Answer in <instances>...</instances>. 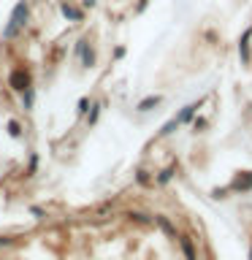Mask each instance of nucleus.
Instances as JSON below:
<instances>
[{
  "instance_id": "nucleus-1",
  "label": "nucleus",
  "mask_w": 252,
  "mask_h": 260,
  "mask_svg": "<svg viewBox=\"0 0 252 260\" xmlns=\"http://www.w3.org/2000/svg\"><path fill=\"white\" fill-rule=\"evenodd\" d=\"M27 19H30V6H27V0H19V3L14 6L11 16H8V24L3 27V38L11 41L16 32H19L24 24H27Z\"/></svg>"
},
{
  "instance_id": "nucleus-2",
  "label": "nucleus",
  "mask_w": 252,
  "mask_h": 260,
  "mask_svg": "<svg viewBox=\"0 0 252 260\" xmlns=\"http://www.w3.org/2000/svg\"><path fill=\"white\" fill-rule=\"evenodd\" d=\"M8 87L16 89V92H24L27 87H33V81H30V71H24V68H14V71H11V76H8Z\"/></svg>"
},
{
  "instance_id": "nucleus-3",
  "label": "nucleus",
  "mask_w": 252,
  "mask_h": 260,
  "mask_svg": "<svg viewBox=\"0 0 252 260\" xmlns=\"http://www.w3.org/2000/svg\"><path fill=\"white\" fill-rule=\"evenodd\" d=\"M76 54L81 57V62H84L87 68H89V65H95V52L89 49V41L87 38H81L79 44H76Z\"/></svg>"
},
{
  "instance_id": "nucleus-4",
  "label": "nucleus",
  "mask_w": 252,
  "mask_h": 260,
  "mask_svg": "<svg viewBox=\"0 0 252 260\" xmlns=\"http://www.w3.org/2000/svg\"><path fill=\"white\" fill-rule=\"evenodd\" d=\"M60 11H62L65 19H71V22H81V19H84V11L76 8L73 3H68V0H60Z\"/></svg>"
},
{
  "instance_id": "nucleus-5",
  "label": "nucleus",
  "mask_w": 252,
  "mask_h": 260,
  "mask_svg": "<svg viewBox=\"0 0 252 260\" xmlns=\"http://www.w3.org/2000/svg\"><path fill=\"white\" fill-rule=\"evenodd\" d=\"M231 190H236V192H247V190H252V171H244V174H239L231 182Z\"/></svg>"
},
{
  "instance_id": "nucleus-6",
  "label": "nucleus",
  "mask_w": 252,
  "mask_h": 260,
  "mask_svg": "<svg viewBox=\"0 0 252 260\" xmlns=\"http://www.w3.org/2000/svg\"><path fill=\"white\" fill-rule=\"evenodd\" d=\"M198 106H201V101H198V103H190V106H184V109H182V111H179L176 117H174V122H176V125H184V122H193L195 111H198Z\"/></svg>"
},
{
  "instance_id": "nucleus-7",
  "label": "nucleus",
  "mask_w": 252,
  "mask_h": 260,
  "mask_svg": "<svg viewBox=\"0 0 252 260\" xmlns=\"http://www.w3.org/2000/svg\"><path fill=\"white\" fill-rule=\"evenodd\" d=\"M249 36H252V27L244 30V36H241V41H239V52H241V60H244V62H249Z\"/></svg>"
},
{
  "instance_id": "nucleus-8",
  "label": "nucleus",
  "mask_w": 252,
  "mask_h": 260,
  "mask_svg": "<svg viewBox=\"0 0 252 260\" xmlns=\"http://www.w3.org/2000/svg\"><path fill=\"white\" fill-rule=\"evenodd\" d=\"M33 101H36V89H33V87H27V89L22 92V109H24V111H27V109H33Z\"/></svg>"
},
{
  "instance_id": "nucleus-9",
  "label": "nucleus",
  "mask_w": 252,
  "mask_h": 260,
  "mask_svg": "<svg viewBox=\"0 0 252 260\" xmlns=\"http://www.w3.org/2000/svg\"><path fill=\"white\" fill-rule=\"evenodd\" d=\"M158 103H160V95H149V98H144V101L138 103V111H149V109H154Z\"/></svg>"
},
{
  "instance_id": "nucleus-10",
  "label": "nucleus",
  "mask_w": 252,
  "mask_h": 260,
  "mask_svg": "<svg viewBox=\"0 0 252 260\" xmlns=\"http://www.w3.org/2000/svg\"><path fill=\"white\" fill-rule=\"evenodd\" d=\"M182 249H184L187 260H195V247H193V239H190V236H182Z\"/></svg>"
},
{
  "instance_id": "nucleus-11",
  "label": "nucleus",
  "mask_w": 252,
  "mask_h": 260,
  "mask_svg": "<svg viewBox=\"0 0 252 260\" xmlns=\"http://www.w3.org/2000/svg\"><path fill=\"white\" fill-rule=\"evenodd\" d=\"M158 225H160V228H163V231H166L168 236H176V231H174V225H171V222H168L166 217H158Z\"/></svg>"
},
{
  "instance_id": "nucleus-12",
  "label": "nucleus",
  "mask_w": 252,
  "mask_h": 260,
  "mask_svg": "<svg viewBox=\"0 0 252 260\" xmlns=\"http://www.w3.org/2000/svg\"><path fill=\"white\" fill-rule=\"evenodd\" d=\"M8 133H11L14 138H19V136H22V127H19V122H16V119L8 122Z\"/></svg>"
},
{
  "instance_id": "nucleus-13",
  "label": "nucleus",
  "mask_w": 252,
  "mask_h": 260,
  "mask_svg": "<svg viewBox=\"0 0 252 260\" xmlns=\"http://www.w3.org/2000/svg\"><path fill=\"white\" fill-rule=\"evenodd\" d=\"M174 171H176V166H168V168H166V171H163V174L158 176V182H163V184H166V182H168V179H171V176H174Z\"/></svg>"
},
{
  "instance_id": "nucleus-14",
  "label": "nucleus",
  "mask_w": 252,
  "mask_h": 260,
  "mask_svg": "<svg viewBox=\"0 0 252 260\" xmlns=\"http://www.w3.org/2000/svg\"><path fill=\"white\" fill-rule=\"evenodd\" d=\"M98 114H101V103H95V106H92V111H89V117H87V119H89V125H95Z\"/></svg>"
},
{
  "instance_id": "nucleus-15",
  "label": "nucleus",
  "mask_w": 252,
  "mask_h": 260,
  "mask_svg": "<svg viewBox=\"0 0 252 260\" xmlns=\"http://www.w3.org/2000/svg\"><path fill=\"white\" fill-rule=\"evenodd\" d=\"M130 217H136L138 222H152V219H149V214H141V211H130Z\"/></svg>"
},
{
  "instance_id": "nucleus-16",
  "label": "nucleus",
  "mask_w": 252,
  "mask_h": 260,
  "mask_svg": "<svg viewBox=\"0 0 252 260\" xmlns=\"http://www.w3.org/2000/svg\"><path fill=\"white\" fill-rule=\"evenodd\" d=\"M79 114H87V98H81V101H79Z\"/></svg>"
},
{
  "instance_id": "nucleus-17",
  "label": "nucleus",
  "mask_w": 252,
  "mask_h": 260,
  "mask_svg": "<svg viewBox=\"0 0 252 260\" xmlns=\"http://www.w3.org/2000/svg\"><path fill=\"white\" fill-rule=\"evenodd\" d=\"M95 6V0H84V8H92Z\"/></svg>"
},
{
  "instance_id": "nucleus-18",
  "label": "nucleus",
  "mask_w": 252,
  "mask_h": 260,
  "mask_svg": "<svg viewBox=\"0 0 252 260\" xmlns=\"http://www.w3.org/2000/svg\"><path fill=\"white\" fill-rule=\"evenodd\" d=\"M249 260H252V249H249Z\"/></svg>"
}]
</instances>
